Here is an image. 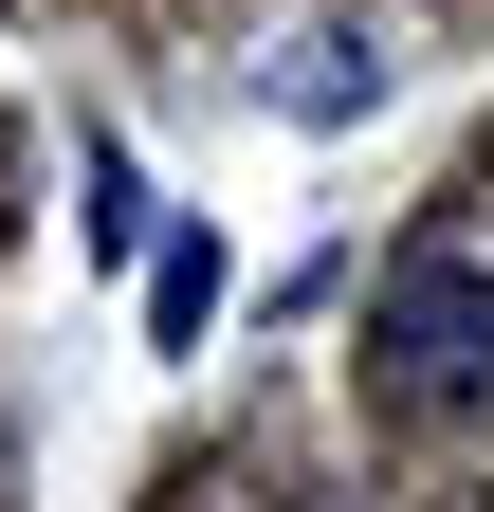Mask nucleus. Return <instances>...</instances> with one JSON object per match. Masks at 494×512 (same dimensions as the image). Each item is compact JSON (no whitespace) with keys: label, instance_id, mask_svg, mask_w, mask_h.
Masks as SVG:
<instances>
[{"label":"nucleus","instance_id":"f257e3e1","mask_svg":"<svg viewBox=\"0 0 494 512\" xmlns=\"http://www.w3.org/2000/svg\"><path fill=\"white\" fill-rule=\"evenodd\" d=\"M366 384H385L403 421H476L494 403V256H458V238L385 256V293H366Z\"/></svg>","mask_w":494,"mask_h":512},{"label":"nucleus","instance_id":"f03ea898","mask_svg":"<svg viewBox=\"0 0 494 512\" xmlns=\"http://www.w3.org/2000/svg\"><path fill=\"white\" fill-rule=\"evenodd\" d=\"M366 92H385V37H366V19H312V37H275V110H293V128H348Z\"/></svg>","mask_w":494,"mask_h":512}]
</instances>
